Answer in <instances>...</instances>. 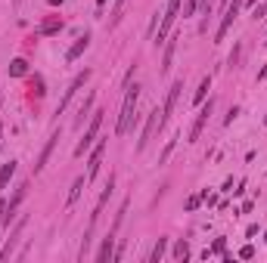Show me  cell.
Instances as JSON below:
<instances>
[{
	"instance_id": "29",
	"label": "cell",
	"mask_w": 267,
	"mask_h": 263,
	"mask_svg": "<svg viewBox=\"0 0 267 263\" xmlns=\"http://www.w3.org/2000/svg\"><path fill=\"white\" fill-rule=\"evenodd\" d=\"M0 142H4V127H0Z\"/></svg>"
},
{
	"instance_id": "13",
	"label": "cell",
	"mask_w": 267,
	"mask_h": 263,
	"mask_svg": "<svg viewBox=\"0 0 267 263\" xmlns=\"http://www.w3.org/2000/svg\"><path fill=\"white\" fill-rule=\"evenodd\" d=\"M87 47H90V34H84V37H78V41H75V44L68 47V53H65V59H68V62H75V59H78V56H81V53H84Z\"/></svg>"
},
{
	"instance_id": "23",
	"label": "cell",
	"mask_w": 267,
	"mask_h": 263,
	"mask_svg": "<svg viewBox=\"0 0 267 263\" xmlns=\"http://www.w3.org/2000/svg\"><path fill=\"white\" fill-rule=\"evenodd\" d=\"M202 7V0H186V7H183V16H196V10Z\"/></svg>"
},
{
	"instance_id": "2",
	"label": "cell",
	"mask_w": 267,
	"mask_h": 263,
	"mask_svg": "<svg viewBox=\"0 0 267 263\" xmlns=\"http://www.w3.org/2000/svg\"><path fill=\"white\" fill-rule=\"evenodd\" d=\"M180 4H183V0H168L165 16H162V22H159V31H156V47H159V44H165V37H168V31H171L174 19L180 16Z\"/></svg>"
},
{
	"instance_id": "16",
	"label": "cell",
	"mask_w": 267,
	"mask_h": 263,
	"mask_svg": "<svg viewBox=\"0 0 267 263\" xmlns=\"http://www.w3.org/2000/svg\"><path fill=\"white\" fill-rule=\"evenodd\" d=\"M174 50H177V41H168V47H165V56H162V74H168V71H171Z\"/></svg>"
},
{
	"instance_id": "3",
	"label": "cell",
	"mask_w": 267,
	"mask_h": 263,
	"mask_svg": "<svg viewBox=\"0 0 267 263\" xmlns=\"http://www.w3.org/2000/svg\"><path fill=\"white\" fill-rule=\"evenodd\" d=\"M90 74H93L90 68H84L81 74H75V81H71V84L65 87V93H62V99H59V105H56V115H62V111L68 108V102L75 99V93H78V90H81V87H84V84L90 81Z\"/></svg>"
},
{
	"instance_id": "28",
	"label": "cell",
	"mask_w": 267,
	"mask_h": 263,
	"mask_svg": "<svg viewBox=\"0 0 267 263\" xmlns=\"http://www.w3.org/2000/svg\"><path fill=\"white\" fill-rule=\"evenodd\" d=\"M4 214H7V204H4V201H0V220H4Z\"/></svg>"
},
{
	"instance_id": "15",
	"label": "cell",
	"mask_w": 267,
	"mask_h": 263,
	"mask_svg": "<svg viewBox=\"0 0 267 263\" xmlns=\"http://www.w3.org/2000/svg\"><path fill=\"white\" fill-rule=\"evenodd\" d=\"M13 177H16V161H7L4 167H0V192H4L7 186H10Z\"/></svg>"
},
{
	"instance_id": "34",
	"label": "cell",
	"mask_w": 267,
	"mask_h": 263,
	"mask_svg": "<svg viewBox=\"0 0 267 263\" xmlns=\"http://www.w3.org/2000/svg\"><path fill=\"white\" fill-rule=\"evenodd\" d=\"M264 44H267V41H264Z\"/></svg>"
},
{
	"instance_id": "26",
	"label": "cell",
	"mask_w": 267,
	"mask_h": 263,
	"mask_svg": "<svg viewBox=\"0 0 267 263\" xmlns=\"http://www.w3.org/2000/svg\"><path fill=\"white\" fill-rule=\"evenodd\" d=\"M239 257H242V260H249V257H255V248H252V245H246V248L239 251Z\"/></svg>"
},
{
	"instance_id": "22",
	"label": "cell",
	"mask_w": 267,
	"mask_h": 263,
	"mask_svg": "<svg viewBox=\"0 0 267 263\" xmlns=\"http://www.w3.org/2000/svg\"><path fill=\"white\" fill-rule=\"evenodd\" d=\"M189 257V245L186 242H177L174 245V260H186Z\"/></svg>"
},
{
	"instance_id": "27",
	"label": "cell",
	"mask_w": 267,
	"mask_h": 263,
	"mask_svg": "<svg viewBox=\"0 0 267 263\" xmlns=\"http://www.w3.org/2000/svg\"><path fill=\"white\" fill-rule=\"evenodd\" d=\"M264 78H267V65H264L261 71H258V81H264Z\"/></svg>"
},
{
	"instance_id": "24",
	"label": "cell",
	"mask_w": 267,
	"mask_h": 263,
	"mask_svg": "<svg viewBox=\"0 0 267 263\" xmlns=\"http://www.w3.org/2000/svg\"><path fill=\"white\" fill-rule=\"evenodd\" d=\"M199 201H202V195H193V198H186V211H196V208H199Z\"/></svg>"
},
{
	"instance_id": "21",
	"label": "cell",
	"mask_w": 267,
	"mask_h": 263,
	"mask_svg": "<svg viewBox=\"0 0 267 263\" xmlns=\"http://www.w3.org/2000/svg\"><path fill=\"white\" fill-rule=\"evenodd\" d=\"M90 105H93V93H90V96H87V102L78 108V118H75V127H81V124H84V118H90V115H87V111H90Z\"/></svg>"
},
{
	"instance_id": "31",
	"label": "cell",
	"mask_w": 267,
	"mask_h": 263,
	"mask_svg": "<svg viewBox=\"0 0 267 263\" xmlns=\"http://www.w3.org/2000/svg\"><path fill=\"white\" fill-rule=\"evenodd\" d=\"M264 242H267V232H264Z\"/></svg>"
},
{
	"instance_id": "12",
	"label": "cell",
	"mask_w": 267,
	"mask_h": 263,
	"mask_svg": "<svg viewBox=\"0 0 267 263\" xmlns=\"http://www.w3.org/2000/svg\"><path fill=\"white\" fill-rule=\"evenodd\" d=\"M56 139H59V130L47 139V145H44V152H41V158H37V164H34V173H41L44 170V164L50 161V155H53V149H56Z\"/></svg>"
},
{
	"instance_id": "7",
	"label": "cell",
	"mask_w": 267,
	"mask_h": 263,
	"mask_svg": "<svg viewBox=\"0 0 267 263\" xmlns=\"http://www.w3.org/2000/svg\"><path fill=\"white\" fill-rule=\"evenodd\" d=\"M208 115H211V99H208V105H202L196 111V121H193V127H189V142H196L202 136V127L208 124Z\"/></svg>"
},
{
	"instance_id": "30",
	"label": "cell",
	"mask_w": 267,
	"mask_h": 263,
	"mask_svg": "<svg viewBox=\"0 0 267 263\" xmlns=\"http://www.w3.org/2000/svg\"><path fill=\"white\" fill-rule=\"evenodd\" d=\"M103 4H106V0H100V7H103Z\"/></svg>"
},
{
	"instance_id": "1",
	"label": "cell",
	"mask_w": 267,
	"mask_h": 263,
	"mask_svg": "<svg viewBox=\"0 0 267 263\" xmlns=\"http://www.w3.org/2000/svg\"><path fill=\"white\" fill-rule=\"evenodd\" d=\"M137 99H140V84H128L125 87V102H122V115H118V127H115L118 136L131 133L134 124H137Z\"/></svg>"
},
{
	"instance_id": "8",
	"label": "cell",
	"mask_w": 267,
	"mask_h": 263,
	"mask_svg": "<svg viewBox=\"0 0 267 263\" xmlns=\"http://www.w3.org/2000/svg\"><path fill=\"white\" fill-rule=\"evenodd\" d=\"M180 90H183V81H174L171 90H168V96H165V105H162V124L171 118V111H174V105H177V99H180Z\"/></svg>"
},
{
	"instance_id": "4",
	"label": "cell",
	"mask_w": 267,
	"mask_h": 263,
	"mask_svg": "<svg viewBox=\"0 0 267 263\" xmlns=\"http://www.w3.org/2000/svg\"><path fill=\"white\" fill-rule=\"evenodd\" d=\"M100 127H103V111H96V115H90V124H87V130H84V136H81V142L75 145V155H84L87 149L93 145V139H96V133H100Z\"/></svg>"
},
{
	"instance_id": "32",
	"label": "cell",
	"mask_w": 267,
	"mask_h": 263,
	"mask_svg": "<svg viewBox=\"0 0 267 263\" xmlns=\"http://www.w3.org/2000/svg\"><path fill=\"white\" fill-rule=\"evenodd\" d=\"M249 4H255V0H249Z\"/></svg>"
},
{
	"instance_id": "10",
	"label": "cell",
	"mask_w": 267,
	"mask_h": 263,
	"mask_svg": "<svg viewBox=\"0 0 267 263\" xmlns=\"http://www.w3.org/2000/svg\"><path fill=\"white\" fill-rule=\"evenodd\" d=\"M115 260V236H106L103 239V245H100V251H96V263H112Z\"/></svg>"
},
{
	"instance_id": "9",
	"label": "cell",
	"mask_w": 267,
	"mask_h": 263,
	"mask_svg": "<svg viewBox=\"0 0 267 263\" xmlns=\"http://www.w3.org/2000/svg\"><path fill=\"white\" fill-rule=\"evenodd\" d=\"M25 223H28V217H22V220L16 223V229H13V236L7 239L4 251H0V260H10V257H13V251H16V242H19V236H22V229H25Z\"/></svg>"
},
{
	"instance_id": "25",
	"label": "cell",
	"mask_w": 267,
	"mask_h": 263,
	"mask_svg": "<svg viewBox=\"0 0 267 263\" xmlns=\"http://www.w3.org/2000/svg\"><path fill=\"white\" fill-rule=\"evenodd\" d=\"M31 87H34V93H37V96H44V81H41V78H34V81H31Z\"/></svg>"
},
{
	"instance_id": "11",
	"label": "cell",
	"mask_w": 267,
	"mask_h": 263,
	"mask_svg": "<svg viewBox=\"0 0 267 263\" xmlns=\"http://www.w3.org/2000/svg\"><path fill=\"white\" fill-rule=\"evenodd\" d=\"M103 152H106V142H100L93 152H90V161H87V183L100 173V164H103Z\"/></svg>"
},
{
	"instance_id": "20",
	"label": "cell",
	"mask_w": 267,
	"mask_h": 263,
	"mask_svg": "<svg viewBox=\"0 0 267 263\" xmlns=\"http://www.w3.org/2000/svg\"><path fill=\"white\" fill-rule=\"evenodd\" d=\"M165 248H168V239H159L156 248H152V254H149V263H159L165 257Z\"/></svg>"
},
{
	"instance_id": "6",
	"label": "cell",
	"mask_w": 267,
	"mask_h": 263,
	"mask_svg": "<svg viewBox=\"0 0 267 263\" xmlns=\"http://www.w3.org/2000/svg\"><path fill=\"white\" fill-rule=\"evenodd\" d=\"M239 7H242V0H227V10H224V19H221V25H217L214 41H224V34L230 31V25H233V19H236Z\"/></svg>"
},
{
	"instance_id": "33",
	"label": "cell",
	"mask_w": 267,
	"mask_h": 263,
	"mask_svg": "<svg viewBox=\"0 0 267 263\" xmlns=\"http://www.w3.org/2000/svg\"><path fill=\"white\" fill-rule=\"evenodd\" d=\"M0 108H4V102H0Z\"/></svg>"
},
{
	"instance_id": "17",
	"label": "cell",
	"mask_w": 267,
	"mask_h": 263,
	"mask_svg": "<svg viewBox=\"0 0 267 263\" xmlns=\"http://www.w3.org/2000/svg\"><path fill=\"white\" fill-rule=\"evenodd\" d=\"M208 90H211V78H208V74H205V78L199 81V90L193 93V102L199 105V102H205V96H208Z\"/></svg>"
},
{
	"instance_id": "14",
	"label": "cell",
	"mask_w": 267,
	"mask_h": 263,
	"mask_svg": "<svg viewBox=\"0 0 267 263\" xmlns=\"http://www.w3.org/2000/svg\"><path fill=\"white\" fill-rule=\"evenodd\" d=\"M84 186H87V177H78V180H75L71 192H68V198H65V208H75V201H78L81 192H84Z\"/></svg>"
},
{
	"instance_id": "19",
	"label": "cell",
	"mask_w": 267,
	"mask_h": 263,
	"mask_svg": "<svg viewBox=\"0 0 267 263\" xmlns=\"http://www.w3.org/2000/svg\"><path fill=\"white\" fill-rule=\"evenodd\" d=\"M56 31H62V19L59 16H53V19H47L41 25V34H56Z\"/></svg>"
},
{
	"instance_id": "5",
	"label": "cell",
	"mask_w": 267,
	"mask_h": 263,
	"mask_svg": "<svg viewBox=\"0 0 267 263\" xmlns=\"http://www.w3.org/2000/svg\"><path fill=\"white\" fill-rule=\"evenodd\" d=\"M165 124H162V111L156 108V111H152V115L146 118V127H143V136H140V142H137V152H143V149L149 145V139L152 136H156V130H162Z\"/></svg>"
},
{
	"instance_id": "18",
	"label": "cell",
	"mask_w": 267,
	"mask_h": 263,
	"mask_svg": "<svg viewBox=\"0 0 267 263\" xmlns=\"http://www.w3.org/2000/svg\"><path fill=\"white\" fill-rule=\"evenodd\" d=\"M22 74H28V62L25 59H13L10 62V78H22Z\"/></svg>"
}]
</instances>
